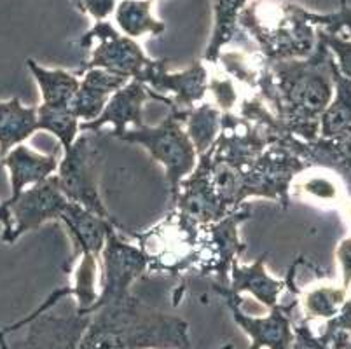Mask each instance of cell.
<instances>
[{"label":"cell","mask_w":351,"mask_h":349,"mask_svg":"<svg viewBox=\"0 0 351 349\" xmlns=\"http://www.w3.org/2000/svg\"><path fill=\"white\" fill-rule=\"evenodd\" d=\"M341 302V292L332 288H313L302 296L304 313L309 316L328 318L336 313Z\"/></svg>","instance_id":"484cf974"},{"label":"cell","mask_w":351,"mask_h":349,"mask_svg":"<svg viewBox=\"0 0 351 349\" xmlns=\"http://www.w3.org/2000/svg\"><path fill=\"white\" fill-rule=\"evenodd\" d=\"M60 159L56 154H43L34 150L32 147L16 145L2 158V168L9 171L11 182V196L9 200H16L25 189L46 180L58 169Z\"/></svg>","instance_id":"2e32d148"},{"label":"cell","mask_w":351,"mask_h":349,"mask_svg":"<svg viewBox=\"0 0 351 349\" xmlns=\"http://www.w3.org/2000/svg\"><path fill=\"white\" fill-rule=\"evenodd\" d=\"M238 25L257 43L267 63L306 56L313 47L309 12L280 0H252L239 14Z\"/></svg>","instance_id":"3957f363"},{"label":"cell","mask_w":351,"mask_h":349,"mask_svg":"<svg viewBox=\"0 0 351 349\" xmlns=\"http://www.w3.org/2000/svg\"><path fill=\"white\" fill-rule=\"evenodd\" d=\"M293 334H295V339H293L292 349H320L318 342L313 339L308 326H293Z\"/></svg>","instance_id":"f1b7e54d"},{"label":"cell","mask_w":351,"mask_h":349,"mask_svg":"<svg viewBox=\"0 0 351 349\" xmlns=\"http://www.w3.org/2000/svg\"><path fill=\"white\" fill-rule=\"evenodd\" d=\"M189 112L170 110L158 126L145 124L138 130H126L119 139L123 142L142 145L149 156L165 168L171 203L177 200L182 182L189 177L197 165L196 147L186 131Z\"/></svg>","instance_id":"277c9868"},{"label":"cell","mask_w":351,"mask_h":349,"mask_svg":"<svg viewBox=\"0 0 351 349\" xmlns=\"http://www.w3.org/2000/svg\"><path fill=\"white\" fill-rule=\"evenodd\" d=\"M250 217L252 206L243 204L219 222L205 226L197 276L217 274L219 283L229 285L231 264L247 250V245L239 238V226Z\"/></svg>","instance_id":"8fae6325"},{"label":"cell","mask_w":351,"mask_h":349,"mask_svg":"<svg viewBox=\"0 0 351 349\" xmlns=\"http://www.w3.org/2000/svg\"><path fill=\"white\" fill-rule=\"evenodd\" d=\"M81 75L77 93L70 101V110L82 123H91L104 112L110 96L132 79L107 72L101 69H89Z\"/></svg>","instance_id":"9a60e30c"},{"label":"cell","mask_w":351,"mask_h":349,"mask_svg":"<svg viewBox=\"0 0 351 349\" xmlns=\"http://www.w3.org/2000/svg\"><path fill=\"white\" fill-rule=\"evenodd\" d=\"M39 131L37 105H25L20 98L0 100V156L27 142Z\"/></svg>","instance_id":"ac0fdd59"},{"label":"cell","mask_w":351,"mask_h":349,"mask_svg":"<svg viewBox=\"0 0 351 349\" xmlns=\"http://www.w3.org/2000/svg\"><path fill=\"white\" fill-rule=\"evenodd\" d=\"M212 288L224 300L236 325L247 334L250 341L247 349H292L295 339L292 311L298 306V300L290 304H276L266 316H250L243 309V297L232 292L229 285L212 281Z\"/></svg>","instance_id":"9c48e42d"},{"label":"cell","mask_w":351,"mask_h":349,"mask_svg":"<svg viewBox=\"0 0 351 349\" xmlns=\"http://www.w3.org/2000/svg\"><path fill=\"white\" fill-rule=\"evenodd\" d=\"M77 349H193L189 323L133 293L108 300L91 315Z\"/></svg>","instance_id":"6da1fadb"},{"label":"cell","mask_w":351,"mask_h":349,"mask_svg":"<svg viewBox=\"0 0 351 349\" xmlns=\"http://www.w3.org/2000/svg\"><path fill=\"white\" fill-rule=\"evenodd\" d=\"M0 224H2V227H4V230H2V241H5L12 230L11 211H9L8 204L5 203H0Z\"/></svg>","instance_id":"f546056e"},{"label":"cell","mask_w":351,"mask_h":349,"mask_svg":"<svg viewBox=\"0 0 351 349\" xmlns=\"http://www.w3.org/2000/svg\"><path fill=\"white\" fill-rule=\"evenodd\" d=\"M79 46L91 51V56L75 72L77 75L89 69H101L128 79H138L152 60L135 38L124 35L108 21H95L89 32L79 38Z\"/></svg>","instance_id":"52a82bcc"},{"label":"cell","mask_w":351,"mask_h":349,"mask_svg":"<svg viewBox=\"0 0 351 349\" xmlns=\"http://www.w3.org/2000/svg\"><path fill=\"white\" fill-rule=\"evenodd\" d=\"M224 349H232V348H231V346H226V348H224Z\"/></svg>","instance_id":"1f68e13d"},{"label":"cell","mask_w":351,"mask_h":349,"mask_svg":"<svg viewBox=\"0 0 351 349\" xmlns=\"http://www.w3.org/2000/svg\"><path fill=\"white\" fill-rule=\"evenodd\" d=\"M266 261L267 255H261L252 264L245 265L239 264V258H236L231 264V271H229V288L239 296L243 292H248L250 296H254V299L258 304L271 309L276 304H280V296L285 290L287 281L269 274Z\"/></svg>","instance_id":"e0dca14e"},{"label":"cell","mask_w":351,"mask_h":349,"mask_svg":"<svg viewBox=\"0 0 351 349\" xmlns=\"http://www.w3.org/2000/svg\"><path fill=\"white\" fill-rule=\"evenodd\" d=\"M60 220L65 224L70 236H72V261H75L81 254H93L100 257L110 229H114V227L124 229L123 226H119L117 220L104 219V217L86 210L84 206H81L77 203H72V201L66 203Z\"/></svg>","instance_id":"5bb4252c"},{"label":"cell","mask_w":351,"mask_h":349,"mask_svg":"<svg viewBox=\"0 0 351 349\" xmlns=\"http://www.w3.org/2000/svg\"><path fill=\"white\" fill-rule=\"evenodd\" d=\"M255 93L276 115L283 134L302 140L317 136V117L330 100V86L317 65L298 60H264Z\"/></svg>","instance_id":"7a4b0ae2"},{"label":"cell","mask_w":351,"mask_h":349,"mask_svg":"<svg viewBox=\"0 0 351 349\" xmlns=\"http://www.w3.org/2000/svg\"><path fill=\"white\" fill-rule=\"evenodd\" d=\"M252 0H213V30L203 62L215 65L224 47L232 43L238 32V18Z\"/></svg>","instance_id":"ffe728a7"},{"label":"cell","mask_w":351,"mask_h":349,"mask_svg":"<svg viewBox=\"0 0 351 349\" xmlns=\"http://www.w3.org/2000/svg\"><path fill=\"white\" fill-rule=\"evenodd\" d=\"M152 4L154 0H121L114 12L119 30L135 40L143 35L165 34L166 25L152 16Z\"/></svg>","instance_id":"7402d4cb"},{"label":"cell","mask_w":351,"mask_h":349,"mask_svg":"<svg viewBox=\"0 0 351 349\" xmlns=\"http://www.w3.org/2000/svg\"><path fill=\"white\" fill-rule=\"evenodd\" d=\"M147 100H152L151 89L143 82L132 79L110 96V100L97 119L81 124V133L82 131L97 133L101 128L110 126L114 136L121 139V134L130 126H133L135 130L145 126L143 107H145Z\"/></svg>","instance_id":"4fadbf2b"},{"label":"cell","mask_w":351,"mask_h":349,"mask_svg":"<svg viewBox=\"0 0 351 349\" xmlns=\"http://www.w3.org/2000/svg\"><path fill=\"white\" fill-rule=\"evenodd\" d=\"M27 69L34 75L40 91V105L53 108H70V101L77 93L81 75L63 69H46L28 58Z\"/></svg>","instance_id":"d6986e66"},{"label":"cell","mask_w":351,"mask_h":349,"mask_svg":"<svg viewBox=\"0 0 351 349\" xmlns=\"http://www.w3.org/2000/svg\"><path fill=\"white\" fill-rule=\"evenodd\" d=\"M290 194L293 196L308 197V200L315 201H332L337 196L336 184L327 177H295L290 187Z\"/></svg>","instance_id":"d4e9b609"},{"label":"cell","mask_w":351,"mask_h":349,"mask_svg":"<svg viewBox=\"0 0 351 349\" xmlns=\"http://www.w3.org/2000/svg\"><path fill=\"white\" fill-rule=\"evenodd\" d=\"M208 79L205 62H194L184 72H170L166 60H151L135 81L143 82L152 91V100L170 105V110L189 112L205 101Z\"/></svg>","instance_id":"30bf717a"},{"label":"cell","mask_w":351,"mask_h":349,"mask_svg":"<svg viewBox=\"0 0 351 349\" xmlns=\"http://www.w3.org/2000/svg\"><path fill=\"white\" fill-rule=\"evenodd\" d=\"M222 114L212 101H203L189 112L186 119V131L196 147L197 156L205 154L217 140L222 126Z\"/></svg>","instance_id":"603a6c76"},{"label":"cell","mask_w":351,"mask_h":349,"mask_svg":"<svg viewBox=\"0 0 351 349\" xmlns=\"http://www.w3.org/2000/svg\"><path fill=\"white\" fill-rule=\"evenodd\" d=\"M100 150L93 142V133L82 131L77 140L63 150L56 177L66 200L104 219L116 220L100 196Z\"/></svg>","instance_id":"5b68a950"},{"label":"cell","mask_w":351,"mask_h":349,"mask_svg":"<svg viewBox=\"0 0 351 349\" xmlns=\"http://www.w3.org/2000/svg\"><path fill=\"white\" fill-rule=\"evenodd\" d=\"M126 229H110L100 254V296L93 313L105 302L132 293V285L149 273V257L136 241H126Z\"/></svg>","instance_id":"ba28073f"},{"label":"cell","mask_w":351,"mask_h":349,"mask_svg":"<svg viewBox=\"0 0 351 349\" xmlns=\"http://www.w3.org/2000/svg\"><path fill=\"white\" fill-rule=\"evenodd\" d=\"M39 115V131H47L58 140L62 150L69 149L81 134V121L73 115L70 108H53L37 105Z\"/></svg>","instance_id":"cb8c5ba5"},{"label":"cell","mask_w":351,"mask_h":349,"mask_svg":"<svg viewBox=\"0 0 351 349\" xmlns=\"http://www.w3.org/2000/svg\"><path fill=\"white\" fill-rule=\"evenodd\" d=\"M2 169L4 168H2V156H0V171H2Z\"/></svg>","instance_id":"4dcf8cb0"},{"label":"cell","mask_w":351,"mask_h":349,"mask_svg":"<svg viewBox=\"0 0 351 349\" xmlns=\"http://www.w3.org/2000/svg\"><path fill=\"white\" fill-rule=\"evenodd\" d=\"M12 219V230L4 243L12 245L21 236L37 230L51 220H60L65 210L66 196L60 187L56 173L46 180L25 189L16 200H5Z\"/></svg>","instance_id":"7c38bea8"},{"label":"cell","mask_w":351,"mask_h":349,"mask_svg":"<svg viewBox=\"0 0 351 349\" xmlns=\"http://www.w3.org/2000/svg\"><path fill=\"white\" fill-rule=\"evenodd\" d=\"M234 82V79H231L228 73H222V75H210L208 79V93L213 98L212 104L215 105V107H219L224 114L226 112H232V108H234L239 101L238 88H236Z\"/></svg>","instance_id":"4316f807"},{"label":"cell","mask_w":351,"mask_h":349,"mask_svg":"<svg viewBox=\"0 0 351 349\" xmlns=\"http://www.w3.org/2000/svg\"><path fill=\"white\" fill-rule=\"evenodd\" d=\"M91 315L58 316L49 311L0 328L2 349H77Z\"/></svg>","instance_id":"8992f818"},{"label":"cell","mask_w":351,"mask_h":349,"mask_svg":"<svg viewBox=\"0 0 351 349\" xmlns=\"http://www.w3.org/2000/svg\"><path fill=\"white\" fill-rule=\"evenodd\" d=\"M69 296L77 300L79 315H93L95 304L100 296V257L93 254H81L75 258L72 285Z\"/></svg>","instance_id":"44dd1931"},{"label":"cell","mask_w":351,"mask_h":349,"mask_svg":"<svg viewBox=\"0 0 351 349\" xmlns=\"http://www.w3.org/2000/svg\"><path fill=\"white\" fill-rule=\"evenodd\" d=\"M75 4L95 21H107L116 12L117 0H75Z\"/></svg>","instance_id":"83f0119b"}]
</instances>
